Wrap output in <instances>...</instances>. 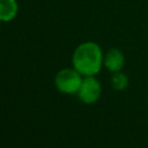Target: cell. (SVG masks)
Wrapping results in <instances>:
<instances>
[{"label": "cell", "instance_id": "cell-1", "mask_svg": "<svg viewBox=\"0 0 148 148\" xmlns=\"http://www.w3.org/2000/svg\"><path fill=\"white\" fill-rule=\"evenodd\" d=\"M103 52L98 44L94 42L81 43L72 56L73 67L82 76H95L103 65Z\"/></svg>", "mask_w": 148, "mask_h": 148}, {"label": "cell", "instance_id": "cell-2", "mask_svg": "<svg viewBox=\"0 0 148 148\" xmlns=\"http://www.w3.org/2000/svg\"><path fill=\"white\" fill-rule=\"evenodd\" d=\"M82 75L73 67V68H64L59 71L54 79L56 88L67 95L77 94L81 83H82Z\"/></svg>", "mask_w": 148, "mask_h": 148}, {"label": "cell", "instance_id": "cell-3", "mask_svg": "<svg viewBox=\"0 0 148 148\" xmlns=\"http://www.w3.org/2000/svg\"><path fill=\"white\" fill-rule=\"evenodd\" d=\"M101 92L102 87L99 81L95 76H84L77 91V96L84 104H94L101 97Z\"/></svg>", "mask_w": 148, "mask_h": 148}, {"label": "cell", "instance_id": "cell-4", "mask_svg": "<svg viewBox=\"0 0 148 148\" xmlns=\"http://www.w3.org/2000/svg\"><path fill=\"white\" fill-rule=\"evenodd\" d=\"M124 62H125V58L123 52L116 47L110 49L103 59V65L112 73L119 72L124 67Z\"/></svg>", "mask_w": 148, "mask_h": 148}, {"label": "cell", "instance_id": "cell-5", "mask_svg": "<svg viewBox=\"0 0 148 148\" xmlns=\"http://www.w3.org/2000/svg\"><path fill=\"white\" fill-rule=\"evenodd\" d=\"M18 14L16 0H0V22H10Z\"/></svg>", "mask_w": 148, "mask_h": 148}, {"label": "cell", "instance_id": "cell-6", "mask_svg": "<svg viewBox=\"0 0 148 148\" xmlns=\"http://www.w3.org/2000/svg\"><path fill=\"white\" fill-rule=\"evenodd\" d=\"M111 86L113 87V89L121 91V90H124V89L127 88V86H128V79L120 71L119 72H114L113 75H112V77H111Z\"/></svg>", "mask_w": 148, "mask_h": 148}]
</instances>
